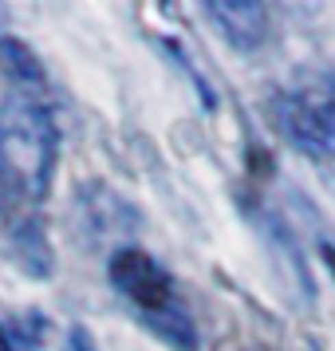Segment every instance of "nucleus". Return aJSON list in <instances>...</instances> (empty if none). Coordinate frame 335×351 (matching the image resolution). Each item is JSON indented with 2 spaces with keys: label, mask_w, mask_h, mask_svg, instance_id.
I'll return each instance as SVG.
<instances>
[{
  "label": "nucleus",
  "mask_w": 335,
  "mask_h": 351,
  "mask_svg": "<svg viewBox=\"0 0 335 351\" xmlns=\"http://www.w3.org/2000/svg\"><path fill=\"white\" fill-rule=\"evenodd\" d=\"M55 114L32 99H8L0 107V186L20 202H44L55 174Z\"/></svg>",
  "instance_id": "obj_1"
},
{
  "label": "nucleus",
  "mask_w": 335,
  "mask_h": 351,
  "mask_svg": "<svg viewBox=\"0 0 335 351\" xmlns=\"http://www.w3.org/2000/svg\"><path fill=\"white\" fill-rule=\"evenodd\" d=\"M111 285L119 288L170 343L193 348V328H190V319L182 316V308H177L174 280H170V272L162 269L150 253H142V249H119V253L111 256Z\"/></svg>",
  "instance_id": "obj_2"
},
{
  "label": "nucleus",
  "mask_w": 335,
  "mask_h": 351,
  "mask_svg": "<svg viewBox=\"0 0 335 351\" xmlns=\"http://www.w3.org/2000/svg\"><path fill=\"white\" fill-rule=\"evenodd\" d=\"M276 119L292 143L308 154H335V95L292 91L276 103Z\"/></svg>",
  "instance_id": "obj_3"
},
{
  "label": "nucleus",
  "mask_w": 335,
  "mask_h": 351,
  "mask_svg": "<svg viewBox=\"0 0 335 351\" xmlns=\"http://www.w3.org/2000/svg\"><path fill=\"white\" fill-rule=\"evenodd\" d=\"M206 16L233 51H256L269 40V8L256 0H209Z\"/></svg>",
  "instance_id": "obj_4"
},
{
  "label": "nucleus",
  "mask_w": 335,
  "mask_h": 351,
  "mask_svg": "<svg viewBox=\"0 0 335 351\" xmlns=\"http://www.w3.org/2000/svg\"><path fill=\"white\" fill-rule=\"evenodd\" d=\"M0 60H4V64L12 67V75H16L20 83H24V80H36V83L44 80L40 64L32 60V51L24 48L20 40H0Z\"/></svg>",
  "instance_id": "obj_5"
}]
</instances>
